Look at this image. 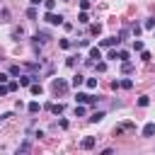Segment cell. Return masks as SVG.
<instances>
[{
  "label": "cell",
  "mask_w": 155,
  "mask_h": 155,
  "mask_svg": "<svg viewBox=\"0 0 155 155\" xmlns=\"http://www.w3.org/2000/svg\"><path fill=\"white\" fill-rule=\"evenodd\" d=\"M51 92H53L56 97H63V94L68 92V82H65L63 78H53V82H51Z\"/></svg>",
  "instance_id": "cell-1"
},
{
  "label": "cell",
  "mask_w": 155,
  "mask_h": 155,
  "mask_svg": "<svg viewBox=\"0 0 155 155\" xmlns=\"http://www.w3.org/2000/svg\"><path fill=\"white\" fill-rule=\"evenodd\" d=\"M44 19H46L48 24H63V22H65V19H63V15H56L53 10H51V12H46V15H44Z\"/></svg>",
  "instance_id": "cell-2"
},
{
  "label": "cell",
  "mask_w": 155,
  "mask_h": 155,
  "mask_svg": "<svg viewBox=\"0 0 155 155\" xmlns=\"http://www.w3.org/2000/svg\"><path fill=\"white\" fill-rule=\"evenodd\" d=\"M46 109H48L51 114H56V116H58V114H63V109H65V107H63L61 102H53V104H46Z\"/></svg>",
  "instance_id": "cell-3"
},
{
  "label": "cell",
  "mask_w": 155,
  "mask_h": 155,
  "mask_svg": "<svg viewBox=\"0 0 155 155\" xmlns=\"http://www.w3.org/2000/svg\"><path fill=\"white\" fill-rule=\"evenodd\" d=\"M94 143H97V140H94V136H87V138H82L80 148H82V150H92V148H94Z\"/></svg>",
  "instance_id": "cell-4"
},
{
  "label": "cell",
  "mask_w": 155,
  "mask_h": 155,
  "mask_svg": "<svg viewBox=\"0 0 155 155\" xmlns=\"http://www.w3.org/2000/svg\"><path fill=\"white\" fill-rule=\"evenodd\" d=\"M99 58H102V51H99L97 46H92V48H90V58H87V61H92V63H94V61H99Z\"/></svg>",
  "instance_id": "cell-5"
},
{
  "label": "cell",
  "mask_w": 155,
  "mask_h": 155,
  "mask_svg": "<svg viewBox=\"0 0 155 155\" xmlns=\"http://www.w3.org/2000/svg\"><path fill=\"white\" fill-rule=\"evenodd\" d=\"M143 136H145V138H150V136H155V124H153V121L143 126Z\"/></svg>",
  "instance_id": "cell-6"
},
{
  "label": "cell",
  "mask_w": 155,
  "mask_h": 155,
  "mask_svg": "<svg viewBox=\"0 0 155 155\" xmlns=\"http://www.w3.org/2000/svg\"><path fill=\"white\" fill-rule=\"evenodd\" d=\"M121 73H124V75L133 73V63H131V61H121Z\"/></svg>",
  "instance_id": "cell-7"
},
{
  "label": "cell",
  "mask_w": 155,
  "mask_h": 155,
  "mask_svg": "<svg viewBox=\"0 0 155 155\" xmlns=\"http://www.w3.org/2000/svg\"><path fill=\"white\" fill-rule=\"evenodd\" d=\"M70 85H73V87H80V85H85V75H80V73H78V75H73V82H70Z\"/></svg>",
  "instance_id": "cell-8"
},
{
  "label": "cell",
  "mask_w": 155,
  "mask_h": 155,
  "mask_svg": "<svg viewBox=\"0 0 155 155\" xmlns=\"http://www.w3.org/2000/svg\"><path fill=\"white\" fill-rule=\"evenodd\" d=\"M27 109H29V114H39V111H41V104H39V102H29Z\"/></svg>",
  "instance_id": "cell-9"
},
{
  "label": "cell",
  "mask_w": 155,
  "mask_h": 155,
  "mask_svg": "<svg viewBox=\"0 0 155 155\" xmlns=\"http://www.w3.org/2000/svg\"><path fill=\"white\" fill-rule=\"evenodd\" d=\"M90 34H92V36H99V34H102V24H99V22H94V24L90 27Z\"/></svg>",
  "instance_id": "cell-10"
},
{
  "label": "cell",
  "mask_w": 155,
  "mask_h": 155,
  "mask_svg": "<svg viewBox=\"0 0 155 155\" xmlns=\"http://www.w3.org/2000/svg\"><path fill=\"white\" fill-rule=\"evenodd\" d=\"M34 39H36V41H41V44H44V41H48V39H51V36H48V31H36V34H34Z\"/></svg>",
  "instance_id": "cell-11"
},
{
  "label": "cell",
  "mask_w": 155,
  "mask_h": 155,
  "mask_svg": "<svg viewBox=\"0 0 155 155\" xmlns=\"http://www.w3.org/2000/svg\"><path fill=\"white\" fill-rule=\"evenodd\" d=\"M41 92H44V87H41V85H39L36 80H34V82H31V94H36V97H41Z\"/></svg>",
  "instance_id": "cell-12"
},
{
  "label": "cell",
  "mask_w": 155,
  "mask_h": 155,
  "mask_svg": "<svg viewBox=\"0 0 155 155\" xmlns=\"http://www.w3.org/2000/svg\"><path fill=\"white\" fill-rule=\"evenodd\" d=\"M102 119H104V111H94V114L90 116V124H99Z\"/></svg>",
  "instance_id": "cell-13"
},
{
  "label": "cell",
  "mask_w": 155,
  "mask_h": 155,
  "mask_svg": "<svg viewBox=\"0 0 155 155\" xmlns=\"http://www.w3.org/2000/svg\"><path fill=\"white\" fill-rule=\"evenodd\" d=\"M22 36H24V29L22 27H15L12 29V39H22Z\"/></svg>",
  "instance_id": "cell-14"
},
{
  "label": "cell",
  "mask_w": 155,
  "mask_h": 155,
  "mask_svg": "<svg viewBox=\"0 0 155 155\" xmlns=\"http://www.w3.org/2000/svg\"><path fill=\"white\" fill-rule=\"evenodd\" d=\"M119 87H121V90H131V87H133V80H128V78H126V80H121V82H119Z\"/></svg>",
  "instance_id": "cell-15"
},
{
  "label": "cell",
  "mask_w": 155,
  "mask_h": 155,
  "mask_svg": "<svg viewBox=\"0 0 155 155\" xmlns=\"http://www.w3.org/2000/svg\"><path fill=\"white\" fill-rule=\"evenodd\" d=\"M78 22H80V24H87V22H90V17H87V12H85V10L78 15Z\"/></svg>",
  "instance_id": "cell-16"
},
{
  "label": "cell",
  "mask_w": 155,
  "mask_h": 155,
  "mask_svg": "<svg viewBox=\"0 0 155 155\" xmlns=\"http://www.w3.org/2000/svg\"><path fill=\"white\" fill-rule=\"evenodd\" d=\"M78 58H80V56H68V61H65V65H68V68H75V63H78Z\"/></svg>",
  "instance_id": "cell-17"
},
{
  "label": "cell",
  "mask_w": 155,
  "mask_h": 155,
  "mask_svg": "<svg viewBox=\"0 0 155 155\" xmlns=\"http://www.w3.org/2000/svg\"><path fill=\"white\" fill-rule=\"evenodd\" d=\"M24 68H27L29 73H36V70H39L41 65H39V63H24Z\"/></svg>",
  "instance_id": "cell-18"
},
{
  "label": "cell",
  "mask_w": 155,
  "mask_h": 155,
  "mask_svg": "<svg viewBox=\"0 0 155 155\" xmlns=\"http://www.w3.org/2000/svg\"><path fill=\"white\" fill-rule=\"evenodd\" d=\"M148 104H150V97H148V94L138 97V107H148Z\"/></svg>",
  "instance_id": "cell-19"
},
{
  "label": "cell",
  "mask_w": 155,
  "mask_h": 155,
  "mask_svg": "<svg viewBox=\"0 0 155 155\" xmlns=\"http://www.w3.org/2000/svg\"><path fill=\"white\" fill-rule=\"evenodd\" d=\"M44 7H46V12L56 10V0H44Z\"/></svg>",
  "instance_id": "cell-20"
},
{
  "label": "cell",
  "mask_w": 155,
  "mask_h": 155,
  "mask_svg": "<svg viewBox=\"0 0 155 155\" xmlns=\"http://www.w3.org/2000/svg\"><path fill=\"white\" fill-rule=\"evenodd\" d=\"M143 27H145V29H155V19H153V17H148V19L143 22Z\"/></svg>",
  "instance_id": "cell-21"
},
{
  "label": "cell",
  "mask_w": 155,
  "mask_h": 155,
  "mask_svg": "<svg viewBox=\"0 0 155 155\" xmlns=\"http://www.w3.org/2000/svg\"><path fill=\"white\" fill-rule=\"evenodd\" d=\"M150 58H153V56H150V51H145V48H143V51H140V61H143V63H148Z\"/></svg>",
  "instance_id": "cell-22"
},
{
  "label": "cell",
  "mask_w": 155,
  "mask_h": 155,
  "mask_svg": "<svg viewBox=\"0 0 155 155\" xmlns=\"http://www.w3.org/2000/svg\"><path fill=\"white\" fill-rule=\"evenodd\" d=\"M85 85H87L90 90H94V87H97V78H87V80H85Z\"/></svg>",
  "instance_id": "cell-23"
},
{
  "label": "cell",
  "mask_w": 155,
  "mask_h": 155,
  "mask_svg": "<svg viewBox=\"0 0 155 155\" xmlns=\"http://www.w3.org/2000/svg\"><path fill=\"white\" fill-rule=\"evenodd\" d=\"M85 111H87L85 104H78V107H75V116H85Z\"/></svg>",
  "instance_id": "cell-24"
},
{
  "label": "cell",
  "mask_w": 155,
  "mask_h": 155,
  "mask_svg": "<svg viewBox=\"0 0 155 155\" xmlns=\"http://www.w3.org/2000/svg\"><path fill=\"white\" fill-rule=\"evenodd\" d=\"M58 46H61V48H70L73 44H70V39H61V41H58Z\"/></svg>",
  "instance_id": "cell-25"
},
{
  "label": "cell",
  "mask_w": 155,
  "mask_h": 155,
  "mask_svg": "<svg viewBox=\"0 0 155 155\" xmlns=\"http://www.w3.org/2000/svg\"><path fill=\"white\" fill-rule=\"evenodd\" d=\"M133 51H143V41L136 36V41H133Z\"/></svg>",
  "instance_id": "cell-26"
},
{
  "label": "cell",
  "mask_w": 155,
  "mask_h": 155,
  "mask_svg": "<svg viewBox=\"0 0 155 155\" xmlns=\"http://www.w3.org/2000/svg\"><path fill=\"white\" fill-rule=\"evenodd\" d=\"M94 68H97V73H104V70H107V63L99 61V63H94Z\"/></svg>",
  "instance_id": "cell-27"
},
{
  "label": "cell",
  "mask_w": 155,
  "mask_h": 155,
  "mask_svg": "<svg viewBox=\"0 0 155 155\" xmlns=\"http://www.w3.org/2000/svg\"><path fill=\"white\" fill-rule=\"evenodd\" d=\"M29 148H31V145H29V143H27V140H24V143H22V145H19V148H17V153H29Z\"/></svg>",
  "instance_id": "cell-28"
},
{
  "label": "cell",
  "mask_w": 155,
  "mask_h": 155,
  "mask_svg": "<svg viewBox=\"0 0 155 155\" xmlns=\"http://www.w3.org/2000/svg\"><path fill=\"white\" fill-rule=\"evenodd\" d=\"M27 17H29V19H34V17H36V7H34V5L27 10Z\"/></svg>",
  "instance_id": "cell-29"
},
{
  "label": "cell",
  "mask_w": 155,
  "mask_h": 155,
  "mask_svg": "<svg viewBox=\"0 0 155 155\" xmlns=\"http://www.w3.org/2000/svg\"><path fill=\"white\" fill-rule=\"evenodd\" d=\"M131 31H133L136 36H140V31H143V27H140V24H133V27H131Z\"/></svg>",
  "instance_id": "cell-30"
},
{
  "label": "cell",
  "mask_w": 155,
  "mask_h": 155,
  "mask_svg": "<svg viewBox=\"0 0 155 155\" xmlns=\"http://www.w3.org/2000/svg\"><path fill=\"white\" fill-rule=\"evenodd\" d=\"M107 58H109V61H119V51H109Z\"/></svg>",
  "instance_id": "cell-31"
},
{
  "label": "cell",
  "mask_w": 155,
  "mask_h": 155,
  "mask_svg": "<svg viewBox=\"0 0 155 155\" xmlns=\"http://www.w3.org/2000/svg\"><path fill=\"white\" fill-rule=\"evenodd\" d=\"M119 61H128V51H126V48L119 51Z\"/></svg>",
  "instance_id": "cell-32"
},
{
  "label": "cell",
  "mask_w": 155,
  "mask_h": 155,
  "mask_svg": "<svg viewBox=\"0 0 155 155\" xmlns=\"http://www.w3.org/2000/svg\"><path fill=\"white\" fill-rule=\"evenodd\" d=\"M19 73H22L19 65H12V68H10V75H19Z\"/></svg>",
  "instance_id": "cell-33"
},
{
  "label": "cell",
  "mask_w": 155,
  "mask_h": 155,
  "mask_svg": "<svg viewBox=\"0 0 155 155\" xmlns=\"http://www.w3.org/2000/svg\"><path fill=\"white\" fill-rule=\"evenodd\" d=\"M85 46H90V41H87V39H80V41H78V48H85Z\"/></svg>",
  "instance_id": "cell-34"
},
{
  "label": "cell",
  "mask_w": 155,
  "mask_h": 155,
  "mask_svg": "<svg viewBox=\"0 0 155 155\" xmlns=\"http://www.w3.org/2000/svg\"><path fill=\"white\" fill-rule=\"evenodd\" d=\"M90 7V0H80V10H87Z\"/></svg>",
  "instance_id": "cell-35"
},
{
  "label": "cell",
  "mask_w": 155,
  "mask_h": 155,
  "mask_svg": "<svg viewBox=\"0 0 155 155\" xmlns=\"http://www.w3.org/2000/svg\"><path fill=\"white\" fill-rule=\"evenodd\" d=\"M7 87H10V92H15V90L19 87V82H7Z\"/></svg>",
  "instance_id": "cell-36"
},
{
  "label": "cell",
  "mask_w": 155,
  "mask_h": 155,
  "mask_svg": "<svg viewBox=\"0 0 155 155\" xmlns=\"http://www.w3.org/2000/svg\"><path fill=\"white\" fill-rule=\"evenodd\" d=\"M0 82H10V75H5V73H0Z\"/></svg>",
  "instance_id": "cell-37"
},
{
  "label": "cell",
  "mask_w": 155,
  "mask_h": 155,
  "mask_svg": "<svg viewBox=\"0 0 155 155\" xmlns=\"http://www.w3.org/2000/svg\"><path fill=\"white\" fill-rule=\"evenodd\" d=\"M29 2H31V5L36 7V5H39V2H44V0H29Z\"/></svg>",
  "instance_id": "cell-38"
},
{
  "label": "cell",
  "mask_w": 155,
  "mask_h": 155,
  "mask_svg": "<svg viewBox=\"0 0 155 155\" xmlns=\"http://www.w3.org/2000/svg\"><path fill=\"white\" fill-rule=\"evenodd\" d=\"M0 124H2V116H0Z\"/></svg>",
  "instance_id": "cell-39"
}]
</instances>
